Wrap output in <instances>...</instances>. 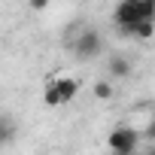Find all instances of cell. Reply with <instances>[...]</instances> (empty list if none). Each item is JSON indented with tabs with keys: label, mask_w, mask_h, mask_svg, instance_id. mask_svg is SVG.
<instances>
[{
	"label": "cell",
	"mask_w": 155,
	"mask_h": 155,
	"mask_svg": "<svg viewBox=\"0 0 155 155\" xmlns=\"http://www.w3.org/2000/svg\"><path fill=\"white\" fill-rule=\"evenodd\" d=\"M140 140H143V134L137 128H131V125H116L110 131V137H107L113 155H134L137 146H140Z\"/></svg>",
	"instance_id": "cell-1"
},
{
	"label": "cell",
	"mask_w": 155,
	"mask_h": 155,
	"mask_svg": "<svg viewBox=\"0 0 155 155\" xmlns=\"http://www.w3.org/2000/svg\"><path fill=\"white\" fill-rule=\"evenodd\" d=\"M101 46H104V40H101L97 31H82L79 37L73 40V52H76V58H82V61L97 58L101 55Z\"/></svg>",
	"instance_id": "cell-2"
},
{
	"label": "cell",
	"mask_w": 155,
	"mask_h": 155,
	"mask_svg": "<svg viewBox=\"0 0 155 155\" xmlns=\"http://www.w3.org/2000/svg\"><path fill=\"white\" fill-rule=\"evenodd\" d=\"M113 21L119 25L122 34H128L140 21V0H122V3L116 6V12H113Z\"/></svg>",
	"instance_id": "cell-3"
},
{
	"label": "cell",
	"mask_w": 155,
	"mask_h": 155,
	"mask_svg": "<svg viewBox=\"0 0 155 155\" xmlns=\"http://www.w3.org/2000/svg\"><path fill=\"white\" fill-rule=\"evenodd\" d=\"M52 82H55V91H58L61 104H70L76 94H79V82H76L73 76H58V79H52Z\"/></svg>",
	"instance_id": "cell-4"
},
{
	"label": "cell",
	"mask_w": 155,
	"mask_h": 155,
	"mask_svg": "<svg viewBox=\"0 0 155 155\" xmlns=\"http://www.w3.org/2000/svg\"><path fill=\"white\" fill-rule=\"evenodd\" d=\"M110 76H113V79H125V76H131V61L128 58H113L110 61Z\"/></svg>",
	"instance_id": "cell-5"
},
{
	"label": "cell",
	"mask_w": 155,
	"mask_h": 155,
	"mask_svg": "<svg viewBox=\"0 0 155 155\" xmlns=\"http://www.w3.org/2000/svg\"><path fill=\"white\" fill-rule=\"evenodd\" d=\"M128 37H137V40H152V37H155V21H137V25L128 31Z\"/></svg>",
	"instance_id": "cell-6"
},
{
	"label": "cell",
	"mask_w": 155,
	"mask_h": 155,
	"mask_svg": "<svg viewBox=\"0 0 155 155\" xmlns=\"http://www.w3.org/2000/svg\"><path fill=\"white\" fill-rule=\"evenodd\" d=\"M91 91H94V97H97V101H110V97L116 94V88H113V82H110V79L94 82V88H91Z\"/></svg>",
	"instance_id": "cell-7"
},
{
	"label": "cell",
	"mask_w": 155,
	"mask_h": 155,
	"mask_svg": "<svg viewBox=\"0 0 155 155\" xmlns=\"http://www.w3.org/2000/svg\"><path fill=\"white\" fill-rule=\"evenodd\" d=\"M15 137V122L9 116H0V143H9Z\"/></svg>",
	"instance_id": "cell-8"
},
{
	"label": "cell",
	"mask_w": 155,
	"mask_h": 155,
	"mask_svg": "<svg viewBox=\"0 0 155 155\" xmlns=\"http://www.w3.org/2000/svg\"><path fill=\"white\" fill-rule=\"evenodd\" d=\"M43 104H46V107H61V97H58V91H55V82H46V85H43Z\"/></svg>",
	"instance_id": "cell-9"
},
{
	"label": "cell",
	"mask_w": 155,
	"mask_h": 155,
	"mask_svg": "<svg viewBox=\"0 0 155 155\" xmlns=\"http://www.w3.org/2000/svg\"><path fill=\"white\" fill-rule=\"evenodd\" d=\"M28 6H31L34 12H43V9L49 6V0H28Z\"/></svg>",
	"instance_id": "cell-10"
},
{
	"label": "cell",
	"mask_w": 155,
	"mask_h": 155,
	"mask_svg": "<svg viewBox=\"0 0 155 155\" xmlns=\"http://www.w3.org/2000/svg\"><path fill=\"white\" fill-rule=\"evenodd\" d=\"M143 137H149V140H155V113H152V122H149V128L143 131Z\"/></svg>",
	"instance_id": "cell-11"
},
{
	"label": "cell",
	"mask_w": 155,
	"mask_h": 155,
	"mask_svg": "<svg viewBox=\"0 0 155 155\" xmlns=\"http://www.w3.org/2000/svg\"><path fill=\"white\" fill-rule=\"evenodd\" d=\"M146 155H155V146H152V149H149V152H146Z\"/></svg>",
	"instance_id": "cell-12"
}]
</instances>
